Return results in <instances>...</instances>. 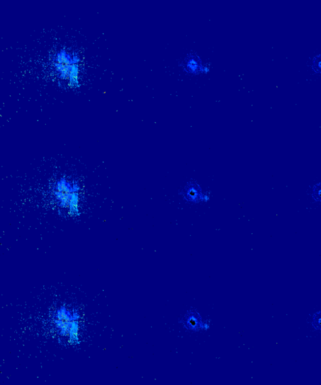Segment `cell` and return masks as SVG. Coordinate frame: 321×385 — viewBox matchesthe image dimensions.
<instances>
[{
  "label": "cell",
  "instance_id": "cell-3",
  "mask_svg": "<svg viewBox=\"0 0 321 385\" xmlns=\"http://www.w3.org/2000/svg\"><path fill=\"white\" fill-rule=\"evenodd\" d=\"M183 66L186 72L193 74L202 73L206 69L202 65L199 56L193 54H190L185 58Z\"/></svg>",
  "mask_w": 321,
  "mask_h": 385
},
{
  "label": "cell",
  "instance_id": "cell-4",
  "mask_svg": "<svg viewBox=\"0 0 321 385\" xmlns=\"http://www.w3.org/2000/svg\"><path fill=\"white\" fill-rule=\"evenodd\" d=\"M313 197L316 201H321V185H316L314 189Z\"/></svg>",
  "mask_w": 321,
  "mask_h": 385
},
{
  "label": "cell",
  "instance_id": "cell-2",
  "mask_svg": "<svg viewBox=\"0 0 321 385\" xmlns=\"http://www.w3.org/2000/svg\"><path fill=\"white\" fill-rule=\"evenodd\" d=\"M81 190V186L77 181L61 176L51 185L50 196L60 212L76 217L80 212Z\"/></svg>",
  "mask_w": 321,
  "mask_h": 385
},
{
  "label": "cell",
  "instance_id": "cell-1",
  "mask_svg": "<svg viewBox=\"0 0 321 385\" xmlns=\"http://www.w3.org/2000/svg\"><path fill=\"white\" fill-rule=\"evenodd\" d=\"M81 314L78 309L68 305L57 307L50 316V326L58 338L71 345L79 343Z\"/></svg>",
  "mask_w": 321,
  "mask_h": 385
},
{
  "label": "cell",
  "instance_id": "cell-5",
  "mask_svg": "<svg viewBox=\"0 0 321 385\" xmlns=\"http://www.w3.org/2000/svg\"><path fill=\"white\" fill-rule=\"evenodd\" d=\"M314 69L316 71H321V57L315 58L314 61Z\"/></svg>",
  "mask_w": 321,
  "mask_h": 385
}]
</instances>
